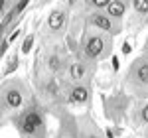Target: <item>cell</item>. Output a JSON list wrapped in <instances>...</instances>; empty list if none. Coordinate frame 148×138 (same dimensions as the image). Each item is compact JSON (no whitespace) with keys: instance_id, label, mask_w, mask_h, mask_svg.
Listing matches in <instances>:
<instances>
[{"instance_id":"cell-1","label":"cell","mask_w":148,"mask_h":138,"mask_svg":"<svg viewBox=\"0 0 148 138\" xmlns=\"http://www.w3.org/2000/svg\"><path fill=\"white\" fill-rule=\"evenodd\" d=\"M42 122H44V118H42L40 113H36V111H28V113H24L18 118V126L26 134H36L40 130V126H42Z\"/></svg>"},{"instance_id":"cell-2","label":"cell","mask_w":148,"mask_h":138,"mask_svg":"<svg viewBox=\"0 0 148 138\" xmlns=\"http://www.w3.org/2000/svg\"><path fill=\"white\" fill-rule=\"evenodd\" d=\"M2 103L8 109H20L24 105V93L16 87H4L2 93Z\"/></svg>"},{"instance_id":"cell-3","label":"cell","mask_w":148,"mask_h":138,"mask_svg":"<svg viewBox=\"0 0 148 138\" xmlns=\"http://www.w3.org/2000/svg\"><path fill=\"white\" fill-rule=\"evenodd\" d=\"M85 55L87 57H99L103 53V49H105V40H103L101 36H89L87 40H85Z\"/></svg>"},{"instance_id":"cell-4","label":"cell","mask_w":148,"mask_h":138,"mask_svg":"<svg viewBox=\"0 0 148 138\" xmlns=\"http://www.w3.org/2000/svg\"><path fill=\"white\" fill-rule=\"evenodd\" d=\"M130 73H132V79L138 85L148 87V61H138L136 65L130 67Z\"/></svg>"},{"instance_id":"cell-5","label":"cell","mask_w":148,"mask_h":138,"mask_svg":"<svg viewBox=\"0 0 148 138\" xmlns=\"http://www.w3.org/2000/svg\"><path fill=\"white\" fill-rule=\"evenodd\" d=\"M47 26L51 32H59L65 26V12L63 10H51V14L47 16Z\"/></svg>"},{"instance_id":"cell-6","label":"cell","mask_w":148,"mask_h":138,"mask_svg":"<svg viewBox=\"0 0 148 138\" xmlns=\"http://www.w3.org/2000/svg\"><path fill=\"white\" fill-rule=\"evenodd\" d=\"M125 10H126L125 2H121V0H111L109 6H107V10H105V14H107L111 20H121V18L125 16Z\"/></svg>"},{"instance_id":"cell-7","label":"cell","mask_w":148,"mask_h":138,"mask_svg":"<svg viewBox=\"0 0 148 138\" xmlns=\"http://www.w3.org/2000/svg\"><path fill=\"white\" fill-rule=\"evenodd\" d=\"M91 24L95 26V28L103 30V32H114V30H113V20H111L107 14H103V12L93 14V16H91Z\"/></svg>"},{"instance_id":"cell-8","label":"cell","mask_w":148,"mask_h":138,"mask_svg":"<svg viewBox=\"0 0 148 138\" xmlns=\"http://www.w3.org/2000/svg\"><path fill=\"white\" fill-rule=\"evenodd\" d=\"M69 101L71 103H77V105H83L89 101V89L85 85H75L71 93H69Z\"/></svg>"},{"instance_id":"cell-9","label":"cell","mask_w":148,"mask_h":138,"mask_svg":"<svg viewBox=\"0 0 148 138\" xmlns=\"http://www.w3.org/2000/svg\"><path fill=\"white\" fill-rule=\"evenodd\" d=\"M85 75H87V69H85L83 63H73L69 67V79L71 81H81Z\"/></svg>"},{"instance_id":"cell-10","label":"cell","mask_w":148,"mask_h":138,"mask_svg":"<svg viewBox=\"0 0 148 138\" xmlns=\"http://www.w3.org/2000/svg\"><path fill=\"white\" fill-rule=\"evenodd\" d=\"M47 67L51 73H57L59 69H61V57L59 55H49L47 57Z\"/></svg>"},{"instance_id":"cell-11","label":"cell","mask_w":148,"mask_h":138,"mask_svg":"<svg viewBox=\"0 0 148 138\" xmlns=\"http://www.w3.org/2000/svg\"><path fill=\"white\" fill-rule=\"evenodd\" d=\"M132 6L138 14H148V0H134Z\"/></svg>"},{"instance_id":"cell-12","label":"cell","mask_w":148,"mask_h":138,"mask_svg":"<svg viewBox=\"0 0 148 138\" xmlns=\"http://www.w3.org/2000/svg\"><path fill=\"white\" fill-rule=\"evenodd\" d=\"M46 91L49 93V95H59V85H57L53 79L47 81V83H46Z\"/></svg>"},{"instance_id":"cell-13","label":"cell","mask_w":148,"mask_h":138,"mask_svg":"<svg viewBox=\"0 0 148 138\" xmlns=\"http://www.w3.org/2000/svg\"><path fill=\"white\" fill-rule=\"evenodd\" d=\"M32 44H34V36H28L26 42L22 44V51H24V53H28V51L32 49Z\"/></svg>"},{"instance_id":"cell-14","label":"cell","mask_w":148,"mask_h":138,"mask_svg":"<svg viewBox=\"0 0 148 138\" xmlns=\"http://www.w3.org/2000/svg\"><path fill=\"white\" fill-rule=\"evenodd\" d=\"M109 2H111V0H93V2H89V4H91L93 8H105V10H107Z\"/></svg>"},{"instance_id":"cell-15","label":"cell","mask_w":148,"mask_h":138,"mask_svg":"<svg viewBox=\"0 0 148 138\" xmlns=\"http://www.w3.org/2000/svg\"><path fill=\"white\" fill-rule=\"evenodd\" d=\"M26 6H28V2H26V0H22V2H16V6H14V12H16V14H20V12H22Z\"/></svg>"},{"instance_id":"cell-16","label":"cell","mask_w":148,"mask_h":138,"mask_svg":"<svg viewBox=\"0 0 148 138\" xmlns=\"http://www.w3.org/2000/svg\"><path fill=\"white\" fill-rule=\"evenodd\" d=\"M140 118H142V122H148V105L142 107V111H140Z\"/></svg>"},{"instance_id":"cell-17","label":"cell","mask_w":148,"mask_h":138,"mask_svg":"<svg viewBox=\"0 0 148 138\" xmlns=\"http://www.w3.org/2000/svg\"><path fill=\"white\" fill-rule=\"evenodd\" d=\"M8 46H10V42H8V40H2V55L6 53V47Z\"/></svg>"},{"instance_id":"cell-18","label":"cell","mask_w":148,"mask_h":138,"mask_svg":"<svg viewBox=\"0 0 148 138\" xmlns=\"http://www.w3.org/2000/svg\"><path fill=\"white\" fill-rule=\"evenodd\" d=\"M18 36H20V32H14V34H12L10 38H8V42H10V44H12V42H14V40H16V38H18Z\"/></svg>"},{"instance_id":"cell-19","label":"cell","mask_w":148,"mask_h":138,"mask_svg":"<svg viewBox=\"0 0 148 138\" xmlns=\"http://www.w3.org/2000/svg\"><path fill=\"white\" fill-rule=\"evenodd\" d=\"M119 65H121L119 63V57H113V69H119Z\"/></svg>"},{"instance_id":"cell-20","label":"cell","mask_w":148,"mask_h":138,"mask_svg":"<svg viewBox=\"0 0 148 138\" xmlns=\"http://www.w3.org/2000/svg\"><path fill=\"white\" fill-rule=\"evenodd\" d=\"M123 51H125V53H128V51H130V46H128V44H125V46H123Z\"/></svg>"},{"instance_id":"cell-21","label":"cell","mask_w":148,"mask_h":138,"mask_svg":"<svg viewBox=\"0 0 148 138\" xmlns=\"http://www.w3.org/2000/svg\"><path fill=\"white\" fill-rule=\"evenodd\" d=\"M144 51H146V55H148V40H146V46H144Z\"/></svg>"},{"instance_id":"cell-22","label":"cell","mask_w":148,"mask_h":138,"mask_svg":"<svg viewBox=\"0 0 148 138\" xmlns=\"http://www.w3.org/2000/svg\"><path fill=\"white\" fill-rule=\"evenodd\" d=\"M89 138H99V136H95V134H91V136H89Z\"/></svg>"}]
</instances>
